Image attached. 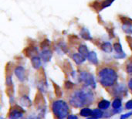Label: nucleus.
<instances>
[{"label":"nucleus","instance_id":"obj_1","mask_svg":"<svg viewBox=\"0 0 132 119\" xmlns=\"http://www.w3.org/2000/svg\"><path fill=\"white\" fill-rule=\"evenodd\" d=\"M94 101V94L93 92L87 89L84 88L79 91H77L71 96L70 103L75 108H81L84 105L91 104Z\"/></svg>","mask_w":132,"mask_h":119},{"label":"nucleus","instance_id":"obj_2","mask_svg":"<svg viewBox=\"0 0 132 119\" xmlns=\"http://www.w3.org/2000/svg\"><path fill=\"white\" fill-rule=\"evenodd\" d=\"M98 77L101 85L104 87H111L116 82L118 74L114 69L106 67L99 71Z\"/></svg>","mask_w":132,"mask_h":119},{"label":"nucleus","instance_id":"obj_3","mask_svg":"<svg viewBox=\"0 0 132 119\" xmlns=\"http://www.w3.org/2000/svg\"><path fill=\"white\" fill-rule=\"evenodd\" d=\"M53 112L58 118L63 119L67 117L69 113V107L63 101H54L52 106Z\"/></svg>","mask_w":132,"mask_h":119},{"label":"nucleus","instance_id":"obj_4","mask_svg":"<svg viewBox=\"0 0 132 119\" xmlns=\"http://www.w3.org/2000/svg\"><path fill=\"white\" fill-rule=\"evenodd\" d=\"M80 80L85 84L86 87H90L92 88H96V81L94 77L89 73L82 72L80 75Z\"/></svg>","mask_w":132,"mask_h":119},{"label":"nucleus","instance_id":"obj_5","mask_svg":"<svg viewBox=\"0 0 132 119\" xmlns=\"http://www.w3.org/2000/svg\"><path fill=\"white\" fill-rule=\"evenodd\" d=\"M23 115V111L22 108L16 107L15 109H13L9 113V119H20Z\"/></svg>","mask_w":132,"mask_h":119},{"label":"nucleus","instance_id":"obj_6","mask_svg":"<svg viewBox=\"0 0 132 119\" xmlns=\"http://www.w3.org/2000/svg\"><path fill=\"white\" fill-rule=\"evenodd\" d=\"M114 50H115V51L117 52V54H118L116 56L117 58H124L125 57V53H124V51L122 50V46H121V45L120 43H115L114 45Z\"/></svg>","mask_w":132,"mask_h":119},{"label":"nucleus","instance_id":"obj_7","mask_svg":"<svg viewBox=\"0 0 132 119\" xmlns=\"http://www.w3.org/2000/svg\"><path fill=\"white\" fill-rule=\"evenodd\" d=\"M87 58L89 61H90L94 64H98V59L97 57V54L95 52H89L87 55Z\"/></svg>","mask_w":132,"mask_h":119},{"label":"nucleus","instance_id":"obj_8","mask_svg":"<svg viewBox=\"0 0 132 119\" xmlns=\"http://www.w3.org/2000/svg\"><path fill=\"white\" fill-rule=\"evenodd\" d=\"M15 74L19 81H22L25 80V72L22 67H18L15 70Z\"/></svg>","mask_w":132,"mask_h":119},{"label":"nucleus","instance_id":"obj_9","mask_svg":"<svg viewBox=\"0 0 132 119\" xmlns=\"http://www.w3.org/2000/svg\"><path fill=\"white\" fill-rule=\"evenodd\" d=\"M101 50H104L106 53H111L112 50H113V47H112L111 43L106 42V43H103L101 45Z\"/></svg>","mask_w":132,"mask_h":119},{"label":"nucleus","instance_id":"obj_10","mask_svg":"<svg viewBox=\"0 0 132 119\" xmlns=\"http://www.w3.org/2000/svg\"><path fill=\"white\" fill-rule=\"evenodd\" d=\"M73 60H74V61H75L77 64H82L83 62L85 61V57H84V56L81 55V54L76 53V54L73 55Z\"/></svg>","mask_w":132,"mask_h":119},{"label":"nucleus","instance_id":"obj_11","mask_svg":"<svg viewBox=\"0 0 132 119\" xmlns=\"http://www.w3.org/2000/svg\"><path fill=\"white\" fill-rule=\"evenodd\" d=\"M109 106H110V102L106 100H102L98 104V108L102 110H105V109L108 108Z\"/></svg>","mask_w":132,"mask_h":119},{"label":"nucleus","instance_id":"obj_12","mask_svg":"<svg viewBox=\"0 0 132 119\" xmlns=\"http://www.w3.org/2000/svg\"><path fill=\"white\" fill-rule=\"evenodd\" d=\"M20 102H21V104H22L23 106H25V107H29V106H30L31 104H32L30 99H29L27 96H23V97L21 98Z\"/></svg>","mask_w":132,"mask_h":119},{"label":"nucleus","instance_id":"obj_13","mask_svg":"<svg viewBox=\"0 0 132 119\" xmlns=\"http://www.w3.org/2000/svg\"><path fill=\"white\" fill-rule=\"evenodd\" d=\"M80 115L82 117H89V116L91 115L92 111H91V109H90L88 108H83L80 111Z\"/></svg>","mask_w":132,"mask_h":119},{"label":"nucleus","instance_id":"obj_14","mask_svg":"<svg viewBox=\"0 0 132 119\" xmlns=\"http://www.w3.org/2000/svg\"><path fill=\"white\" fill-rule=\"evenodd\" d=\"M79 52L80 53L81 55H83V56L85 57H87V55H88V53H89V51H88L87 47L86 46H84V45H82V46H80V48H79Z\"/></svg>","mask_w":132,"mask_h":119},{"label":"nucleus","instance_id":"obj_15","mask_svg":"<svg viewBox=\"0 0 132 119\" xmlns=\"http://www.w3.org/2000/svg\"><path fill=\"white\" fill-rule=\"evenodd\" d=\"M91 115H92L94 118H101V117L103 116V112H102L100 109H94V111H92Z\"/></svg>","mask_w":132,"mask_h":119},{"label":"nucleus","instance_id":"obj_16","mask_svg":"<svg viewBox=\"0 0 132 119\" xmlns=\"http://www.w3.org/2000/svg\"><path fill=\"white\" fill-rule=\"evenodd\" d=\"M123 29L127 33H132V26L130 23H126L123 26Z\"/></svg>","mask_w":132,"mask_h":119},{"label":"nucleus","instance_id":"obj_17","mask_svg":"<svg viewBox=\"0 0 132 119\" xmlns=\"http://www.w3.org/2000/svg\"><path fill=\"white\" fill-rule=\"evenodd\" d=\"M32 64H33V66H34L35 68H36V69H39V68L41 64H40V60H39V58L34 57V58L32 60Z\"/></svg>","mask_w":132,"mask_h":119},{"label":"nucleus","instance_id":"obj_18","mask_svg":"<svg viewBox=\"0 0 132 119\" xmlns=\"http://www.w3.org/2000/svg\"><path fill=\"white\" fill-rule=\"evenodd\" d=\"M112 105H113V108H115V109H118L121 106V101L118 98L114 100L113 103H112Z\"/></svg>","mask_w":132,"mask_h":119},{"label":"nucleus","instance_id":"obj_19","mask_svg":"<svg viewBox=\"0 0 132 119\" xmlns=\"http://www.w3.org/2000/svg\"><path fill=\"white\" fill-rule=\"evenodd\" d=\"M82 34H83L82 36H83L85 39H91L90 34V33H89L88 30L84 29V33H82Z\"/></svg>","mask_w":132,"mask_h":119},{"label":"nucleus","instance_id":"obj_20","mask_svg":"<svg viewBox=\"0 0 132 119\" xmlns=\"http://www.w3.org/2000/svg\"><path fill=\"white\" fill-rule=\"evenodd\" d=\"M43 57L45 60H48L50 57V54H49V52H45L43 54Z\"/></svg>","mask_w":132,"mask_h":119},{"label":"nucleus","instance_id":"obj_21","mask_svg":"<svg viewBox=\"0 0 132 119\" xmlns=\"http://www.w3.org/2000/svg\"><path fill=\"white\" fill-rule=\"evenodd\" d=\"M127 70L128 72V74H132V62L129 63L127 66Z\"/></svg>","mask_w":132,"mask_h":119},{"label":"nucleus","instance_id":"obj_22","mask_svg":"<svg viewBox=\"0 0 132 119\" xmlns=\"http://www.w3.org/2000/svg\"><path fill=\"white\" fill-rule=\"evenodd\" d=\"M126 108L127 109H132V100L131 101H129L126 103V105H125Z\"/></svg>","mask_w":132,"mask_h":119},{"label":"nucleus","instance_id":"obj_23","mask_svg":"<svg viewBox=\"0 0 132 119\" xmlns=\"http://www.w3.org/2000/svg\"><path fill=\"white\" fill-rule=\"evenodd\" d=\"M132 115V112H130V113H128V114H125V115H122L121 116V119H126L128 118H129L131 115Z\"/></svg>","mask_w":132,"mask_h":119},{"label":"nucleus","instance_id":"obj_24","mask_svg":"<svg viewBox=\"0 0 132 119\" xmlns=\"http://www.w3.org/2000/svg\"><path fill=\"white\" fill-rule=\"evenodd\" d=\"M73 86V84H72V83H70V82H67L66 87H67V88H71Z\"/></svg>","mask_w":132,"mask_h":119},{"label":"nucleus","instance_id":"obj_25","mask_svg":"<svg viewBox=\"0 0 132 119\" xmlns=\"http://www.w3.org/2000/svg\"><path fill=\"white\" fill-rule=\"evenodd\" d=\"M67 119H77V117L75 116V115H69V116L67 117Z\"/></svg>","mask_w":132,"mask_h":119},{"label":"nucleus","instance_id":"obj_26","mask_svg":"<svg viewBox=\"0 0 132 119\" xmlns=\"http://www.w3.org/2000/svg\"><path fill=\"white\" fill-rule=\"evenodd\" d=\"M128 86H129L130 89L132 91V78L130 80V81H129V83H128Z\"/></svg>","mask_w":132,"mask_h":119},{"label":"nucleus","instance_id":"obj_27","mask_svg":"<svg viewBox=\"0 0 132 119\" xmlns=\"http://www.w3.org/2000/svg\"><path fill=\"white\" fill-rule=\"evenodd\" d=\"M26 119H39V118H38L37 117H32V116L31 117V116H30V117L27 118H26Z\"/></svg>","mask_w":132,"mask_h":119},{"label":"nucleus","instance_id":"obj_28","mask_svg":"<svg viewBox=\"0 0 132 119\" xmlns=\"http://www.w3.org/2000/svg\"><path fill=\"white\" fill-rule=\"evenodd\" d=\"M88 119H98V118H94V117H92V118H90Z\"/></svg>","mask_w":132,"mask_h":119}]
</instances>
